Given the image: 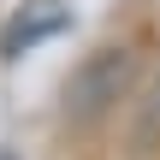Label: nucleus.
<instances>
[{"mask_svg":"<svg viewBox=\"0 0 160 160\" xmlns=\"http://www.w3.org/2000/svg\"><path fill=\"white\" fill-rule=\"evenodd\" d=\"M131 148H137V154L160 148V71L142 83V95L131 101Z\"/></svg>","mask_w":160,"mask_h":160,"instance_id":"3","label":"nucleus"},{"mask_svg":"<svg viewBox=\"0 0 160 160\" xmlns=\"http://www.w3.org/2000/svg\"><path fill=\"white\" fill-rule=\"evenodd\" d=\"M65 24H71V12H65L59 0H36V6H24V12L12 18V30L0 36V53H6V59H18V53H30L36 42L59 36Z\"/></svg>","mask_w":160,"mask_h":160,"instance_id":"2","label":"nucleus"},{"mask_svg":"<svg viewBox=\"0 0 160 160\" xmlns=\"http://www.w3.org/2000/svg\"><path fill=\"white\" fill-rule=\"evenodd\" d=\"M131 77H137V53L131 48H95L65 83V119L71 125H95L101 113H113L131 95Z\"/></svg>","mask_w":160,"mask_h":160,"instance_id":"1","label":"nucleus"},{"mask_svg":"<svg viewBox=\"0 0 160 160\" xmlns=\"http://www.w3.org/2000/svg\"><path fill=\"white\" fill-rule=\"evenodd\" d=\"M0 160H12V154H6V148H0Z\"/></svg>","mask_w":160,"mask_h":160,"instance_id":"4","label":"nucleus"}]
</instances>
